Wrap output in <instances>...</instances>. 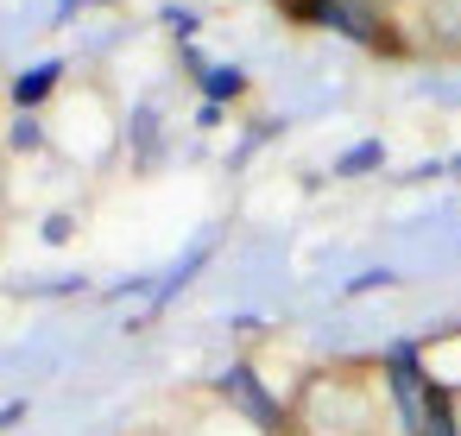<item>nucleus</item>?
Segmentation results:
<instances>
[{"label":"nucleus","mask_w":461,"mask_h":436,"mask_svg":"<svg viewBox=\"0 0 461 436\" xmlns=\"http://www.w3.org/2000/svg\"><path fill=\"white\" fill-rule=\"evenodd\" d=\"M228 392H240V404H253V417L259 423H278V411L259 398V386H253V373H228Z\"/></svg>","instance_id":"1"},{"label":"nucleus","mask_w":461,"mask_h":436,"mask_svg":"<svg viewBox=\"0 0 461 436\" xmlns=\"http://www.w3.org/2000/svg\"><path fill=\"white\" fill-rule=\"evenodd\" d=\"M51 83H58V64H45V70H32V77H20V89H14V95H20V102L32 108V102H39V95H45Z\"/></svg>","instance_id":"2"},{"label":"nucleus","mask_w":461,"mask_h":436,"mask_svg":"<svg viewBox=\"0 0 461 436\" xmlns=\"http://www.w3.org/2000/svg\"><path fill=\"white\" fill-rule=\"evenodd\" d=\"M209 89H215V95H234V89H240V77H228V70H215V77H209Z\"/></svg>","instance_id":"3"}]
</instances>
